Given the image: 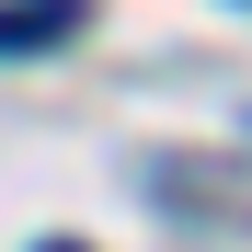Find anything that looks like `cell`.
I'll list each match as a JSON object with an SVG mask.
<instances>
[{"instance_id": "6da1fadb", "label": "cell", "mask_w": 252, "mask_h": 252, "mask_svg": "<svg viewBox=\"0 0 252 252\" xmlns=\"http://www.w3.org/2000/svg\"><path fill=\"white\" fill-rule=\"evenodd\" d=\"M80 34V0H46V12H0V58H23V46H69Z\"/></svg>"}, {"instance_id": "7a4b0ae2", "label": "cell", "mask_w": 252, "mask_h": 252, "mask_svg": "<svg viewBox=\"0 0 252 252\" xmlns=\"http://www.w3.org/2000/svg\"><path fill=\"white\" fill-rule=\"evenodd\" d=\"M46 252H80V241H46Z\"/></svg>"}]
</instances>
